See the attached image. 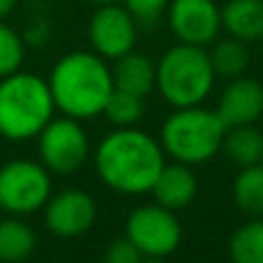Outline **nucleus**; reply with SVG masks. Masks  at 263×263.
Listing matches in <instances>:
<instances>
[{"label":"nucleus","mask_w":263,"mask_h":263,"mask_svg":"<svg viewBox=\"0 0 263 263\" xmlns=\"http://www.w3.org/2000/svg\"><path fill=\"white\" fill-rule=\"evenodd\" d=\"M162 143L139 127H116L95 150L102 182L120 194H145L164 168Z\"/></svg>","instance_id":"f257e3e1"},{"label":"nucleus","mask_w":263,"mask_h":263,"mask_svg":"<svg viewBox=\"0 0 263 263\" xmlns=\"http://www.w3.org/2000/svg\"><path fill=\"white\" fill-rule=\"evenodd\" d=\"M49 88L55 109L77 120L95 118L114 92L111 67L95 51H72L53 65Z\"/></svg>","instance_id":"f03ea898"},{"label":"nucleus","mask_w":263,"mask_h":263,"mask_svg":"<svg viewBox=\"0 0 263 263\" xmlns=\"http://www.w3.org/2000/svg\"><path fill=\"white\" fill-rule=\"evenodd\" d=\"M53 95L49 81L28 72L0 79V136L28 141L53 118Z\"/></svg>","instance_id":"7ed1b4c3"},{"label":"nucleus","mask_w":263,"mask_h":263,"mask_svg":"<svg viewBox=\"0 0 263 263\" xmlns=\"http://www.w3.org/2000/svg\"><path fill=\"white\" fill-rule=\"evenodd\" d=\"M215 83V69L203 46L178 42L155 65V86L173 109L203 104Z\"/></svg>","instance_id":"20e7f679"},{"label":"nucleus","mask_w":263,"mask_h":263,"mask_svg":"<svg viewBox=\"0 0 263 263\" xmlns=\"http://www.w3.org/2000/svg\"><path fill=\"white\" fill-rule=\"evenodd\" d=\"M227 125L217 111H208L201 104L176 109L162 125L159 143L173 162L196 166L205 164L222 150Z\"/></svg>","instance_id":"39448f33"},{"label":"nucleus","mask_w":263,"mask_h":263,"mask_svg":"<svg viewBox=\"0 0 263 263\" xmlns=\"http://www.w3.org/2000/svg\"><path fill=\"white\" fill-rule=\"evenodd\" d=\"M51 196V176L44 164L16 159L0 168V208L12 215H30Z\"/></svg>","instance_id":"423d86ee"},{"label":"nucleus","mask_w":263,"mask_h":263,"mask_svg":"<svg viewBox=\"0 0 263 263\" xmlns=\"http://www.w3.org/2000/svg\"><path fill=\"white\" fill-rule=\"evenodd\" d=\"M125 238H129L143 256L166 259L180 245L182 227L173 210L159 203H150L129 213L125 222Z\"/></svg>","instance_id":"0eeeda50"},{"label":"nucleus","mask_w":263,"mask_h":263,"mask_svg":"<svg viewBox=\"0 0 263 263\" xmlns=\"http://www.w3.org/2000/svg\"><path fill=\"white\" fill-rule=\"evenodd\" d=\"M40 139V157L49 173H74L86 164L90 155V141L77 118H51Z\"/></svg>","instance_id":"6e6552de"},{"label":"nucleus","mask_w":263,"mask_h":263,"mask_svg":"<svg viewBox=\"0 0 263 263\" xmlns=\"http://www.w3.org/2000/svg\"><path fill=\"white\" fill-rule=\"evenodd\" d=\"M139 23L125 9V5H100L88 21V40L97 55L104 60H118L134 51Z\"/></svg>","instance_id":"1a4fd4ad"},{"label":"nucleus","mask_w":263,"mask_h":263,"mask_svg":"<svg viewBox=\"0 0 263 263\" xmlns=\"http://www.w3.org/2000/svg\"><path fill=\"white\" fill-rule=\"evenodd\" d=\"M166 18L176 40L192 46H208L222 30V14L215 0H171Z\"/></svg>","instance_id":"9d476101"},{"label":"nucleus","mask_w":263,"mask_h":263,"mask_svg":"<svg viewBox=\"0 0 263 263\" xmlns=\"http://www.w3.org/2000/svg\"><path fill=\"white\" fill-rule=\"evenodd\" d=\"M97 217V205L88 192L63 190L55 196H49L44 205V224L53 236L77 238L90 231Z\"/></svg>","instance_id":"9b49d317"},{"label":"nucleus","mask_w":263,"mask_h":263,"mask_svg":"<svg viewBox=\"0 0 263 263\" xmlns=\"http://www.w3.org/2000/svg\"><path fill=\"white\" fill-rule=\"evenodd\" d=\"M217 116L229 127L254 125L263 116V86L256 79L238 77L224 88L217 104Z\"/></svg>","instance_id":"f8f14e48"},{"label":"nucleus","mask_w":263,"mask_h":263,"mask_svg":"<svg viewBox=\"0 0 263 263\" xmlns=\"http://www.w3.org/2000/svg\"><path fill=\"white\" fill-rule=\"evenodd\" d=\"M196 190H199V182H196V176L192 173V166L173 162L164 164V168L159 171L150 192L155 196V203L164 205L168 210H180L194 201Z\"/></svg>","instance_id":"ddd939ff"},{"label":"nucleus","mask_w":263,"mask_h":263,"mask_svg":"<svg viewBox=\"0 0 263 263\" xmlns=\"http://www.w3.org/2000/svg\"><path fill=\"white\" fill-rule=\"evenodd\" d=\"M222 14V28L242 42L263 40V0H227Z\"/></svg>","instance_id":"4468645a"},{"label":"nucleus","mask_w":263,"mask_h":263,"mask_svg":"<svg viewBox=\"0 0 263 263\" xmlns=\"http://www.w3.org/2000/svg\"><path fill=\"white\" fill-rule=\"evenodd\" d=\"M111 77H114V88L145 97L155 88V63L148 55L129 51L116 60Z\"/></svg>","instance_id":"2eb2a0df"},{"label":"nucleus","mask_w":263,"mask_h":263,"mask_svg":"<svg viewBox=\"0 0 263 263\" xmlns=\"http://www.w3.org/2000/svg\"><path fill=\"white\" fill-rule=\"evenodd\" d=\"M222 150L238 166H254L263 159V134L254 125L229 127L222 141Z\"/></svg>","instance_id":"dca6fc26"},{"label":"nucleus","mask_w":263,"mask_h":263,"mask_svg":"<svg viewBox=\"0 0 263 263\" xmlns=\"http://www.w3.org/2000/svg\"><path fill=\"white\" fill-rule=\"evenodd\" d=\"M35 231L16 215L0 222V261L3 263L26 261L35 252Z\"/></svg>","instance_id":"f3484780"},{"label":"nucleus","mask_w":263,"mask_h":263,"mask_svg":"<svg viewBox=\"0 0 263 263\" xmlns=\"http://www.w3.org/2000/svg\"><path fill=\"white\" fill-rule=\"evenodd\" d=\"M233 203L247 217H263V164L240 168L233 180Z\"/></svg>","instance_id":"a211bd4d"},{"label":"nucleus","mask_w":263,"mask_h":263,"mask_svg":"<svg viewBox=\"0 0 263 263\" xmlns=\"http://www.w3.org/2000/svg\"><path fill=\"white\" fill-rule=\"evenodd\" d=\"M210 65L215 69V77L224 79H238L247 72L250 67V49L247 42L236 40L229 35L227 40L215 42L213 51H210Z\"/></svg>","instance_id":"6ab92c4d"},{"label":"nucleus","mask_w":263,"mask_h":263,"mask_svg":"<svg viewBox=\"0 0 263 263\" xmlns=\"http://www.w3.org/2000/svg\"><path fill=\"white\" fill-rule=\"evenodd\" d=\"M233 263H263V217H250L229 238Z\"/></svg>","instance_id":"aec40b11"},{"label":"nucleus","mask_w":263,"mask_h":263,"mask_svg":"<svg viewBox=\"0 0 263 263\" xmlns=\"http://www.w3.org/2000/svg\"><path fill=\"white\" fill-rule=\"evenodd\" d=\"M102 114L109 118L114 127H136L143 118V97L114 88Z\"/></svg>","instance_id":"412c9836"},{"label":"nucleus","mask_w":263,"mask_h":263,"mask_svg":"<svg viewBox=\"0 0 263 263\" xmlns=\"http://www.w3.org/2000/svg\"><path fill=\"white\" fill-rule=\"evenodd\" d=\"M26 58L23 40L14 28H9L5 21H0V79L18 72Z\"/></svg>","instance_id":"4be33fe9"},{"label":"nucleus","mask_w":263,"mask_h":263,"mask_svg":"<svg viewBox=\"0 0 263 263\" xmlns=\"http://www.w3.org/2000/svg\"><path fill=\"white\" fill-rule=\"evenodd\" d=\"M171 0H123L125 9L139 26H155L166 14Z\"/></svg>","instance_id":"5701e85b"},{"label":"nucleus","mask_w":263,"mask_h":263,"mask_svg":"<svg viewBox=\"0 0 263 263\" xmlns=\"http://www.w3.org/2000/svg\"><path fill=\"white\" fill-rule=\"evenodd\" d=\"M143 254L134 247V242L129 238H120V240H114L106 250L104 261L106 263H141Z\"/></svg>","instance_id":"b1692460"},{"label":"nucleus","mask_w":263,"mask_h":263,"mask_svg":"<svg viewBox=\"0 0 263 263\" xmlns=\"http://www.w3.org/2000/svg\"><path fill=\"white\" fill-rule=\"evenodd\" d=\"M16 5H18V0H0V21H5L16 9Z\"/></svg>","instance_id":"393cba45"},{"label":"nucleus","mask_w":263,"mask_h":263,"mask_svg":"<svg viewBox=\"0 0 263 263\" xmlns=\"http://www.w3.org/2000/svg\"><path fill=\"white\" fill-rule=\"evenodd\" d=\"M88 3H92V5H116V3H123V0H88Z\"/></svg>","instance_id":"a878e982"},{"label":"nucleus","mask_w":263,"mask_h":263,"mask_svg":"<svg viewBox=\"0 0 263 263\" xmlns=\"http://www.w3.org/2000/svg\"><path fill=\"white\" fill-rule=\"evenodd\" d=\"M141 263H166L164 259H159V256H143Z\"/></svg>","instance_id":"bb28decb"},{"label":"nucleus","mask_w":263,"mask_h":263,"mask_svg":"<svg viewBox=\"0 0 263 263\" xmlns=\"http://www.w3.org/2000/svg\"><path fill=\"white\" fill-rule=\"evenodd\" d=\"M261 164H263V159H261Z\"/></svg>","instance_id":"cd10ccee"}]
</instances>
